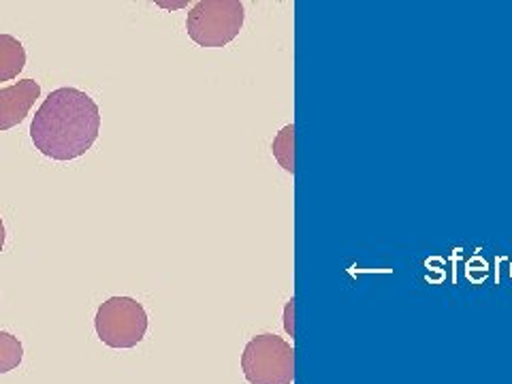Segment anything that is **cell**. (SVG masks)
Returning a JSON list of instances; mask_svg holds the SVG:
<instances>
[{
    "mask_svg": "<svg viewBox=\"0 0 512 384\" xmlns=\"http://www.w3.org/2000/svg\"><path fill=\"white\" fill-rule=\"evenodd\" d=\"M39 96L41 86L35 79H22V82L0 90V131H9V128L22 124Z\"/></svg>",
    "mask_w": 512,
    "mask_h": 384,
    "instance_id": "cell-5",
    "label": "cell"
},
{
    "mask_svg": "<svg viewBox=\"0 0 512 384\" xmlns=\"http://www.w3.org/2000/svg\"><path fill=\"white\" fill-rule=\"evenodd\" d=\"M5 239H7V233H5V222H3V218H0V252H3V248H5Z\"/></svg>",
    "mask_w": 512,
    "mask_h": 384,
    "instance_id": "cell-10",
    "label": "cell"
},
{
    "mask_svg": "<svg viewBox=\"0 0 512 384\" xmlns=\"http://www.w3.org/2000/svg\"><path fill=\"white\" fill-rule=\"evenodd\" d=\"M246 9L239 0H201L186 18L188 37L199 47H224L239 37Z\"/></svg>",
    "mask_w": 512,
    "mask_h": 384,
    "instance_id": "cell-2",
    "label": "cell"
},
{
    "mask_svg": "<svg viewBox=\"0 0 512 384\" xmlns=\"http://www.w3.org/2000/svg\"><path fill=\"white\" fill-rule=\"evenodd\" d=\"M22 359H24L22 342L7 331H0V374L13 372L15 367H20Z\"/></svg>",
    "mask_w": 512,
    "mask_h": 384,
    "instance_id": "cell-8",
    "label": "cell"
},
{
    "mask_svg": "<svg viewBox=\"0 0 512 384\" xmlns=\"http://www.w3.org/2000/svg\"><path fill=\"white\" fill-rule=\"evenodd\" d=\"M242 370L250 384H293L295 348L274 333H261L248 342Z\"/></svg>",
    "mask_w": 512,
    "mask_h": 384,
    "instance_id": "cell-3",
    "label": "cell"
},
{
    "mask_svg": "<svg viewBox=\"0 0 512 384\" xmlns=\"http://www.w3.org/2000/svg\"><path fill=\"white\" fill-rule=\"evenodd\" d=\"M148 312L133 297H111L94 318L99 340L109 348H135L148 333Z\"/></svg>",
    "mask_w": 512,
    "mask_h": 384,
    "instance_id": "cell-4",
    "label": "cell"
},
{
    "mask_svg": "<svg viewBox=\"0 0 512 384\" xmlns=\"http://www.w3.org/2000/svg\"><path fill=\"white\" fill-rule=\"evenodd\" d=\"M101 109L90 94L77 88H58L37 109L30 124L35 148L52 160L82 158L99 139Z\"/></svg>",
    "mask_w": 512,
    "mask_h": 384,
    "instance_id": "cell-1",
    "label": "cell"
},
{
    "mask_svg": "<svg viewBox=\"0 0 512 384\" xmlns=\"http://www.w3.org/2000/svg\"><path fill=\"white\" fill-rule=\"evenodd\" d=\"M271 152H274L280 167L288 173H295V124L284 126L278 137L271 143Z\"/></svg>",
    "mask_w": 512,
    "mask_h": 384,
    "instance_id": "cell-7",
    "label": "cell"
},
{
    "mask_svg": "<svg viewBox=\"0 0 512 384\" xmlns=\"http://www.w3.org/2000/svg\"><path fill=\"white\" fill-rule=\"evenodd\" d=\"M26 67V50L20 39L0 35V82H11Z\"/></svg>",
    "mask_w": 512,
    "mask_h": 384,
    "instance_id": "cell-6",
    "label": "cell"
},
{
    "mask_svg": "<svg viewBox=\"0 0 512 384\" xmlns=\"http://www.w3.org/2000/svg\"><path fill=\"white\" fill-rule=\"evenodd\" d=\"M293 303H295V299H291V303H288V308H286V331L291 333V338H293Z\"/></svg>",
    "mask_w": 512,
    "mask_h": 384,
    "instance_id": "cell-9",
    "label": "cell"
}]
</instances>
